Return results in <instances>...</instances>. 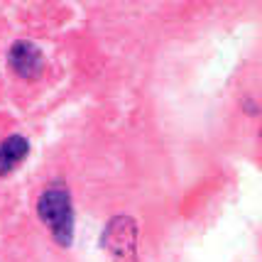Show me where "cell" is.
Returning a JSON list of instances; mask_svg holds the SVG:
<instances>
[{
	"mask_svg": "<svg viewBox=\"0 0 262 262\" xmlns=\"http://www.w3.org/2000/svg\"><path fill=\"white\" fill-rule=\"evenodd\" d=\"M37 216L52 230V238L61 248H69L74 243V206H71V196L64 186H49L39 196Z\"/></svg>",
	"mask_w": 262,
	"mask_h": 262,
	"instance_id": "obj_1",
	"label": "cell"
},
{
	"mask_svg": "<svg viewBox=\"0 0 262 262\" xmlns=\"http://www.w3.org/2000/svg\"><path fill=\"white\" fill-rule=\"evenodd\" d=\"M137 245V223L130 216L113 218L101 238V248L113 262H133Z\"/></svg>",
	"mask_w": 262,
	"mask_h": 262,
	"instance_id": "obj_2",
	"label": "cell"
},
{
	"mask_svg": "<svg viewBox=\"0 0 262 262\" xmlns=\"http://www.w3.org/2000/svg\"><path fill=\"white\" fill-rule=\"evenodd\" d=\"M8 61H10V69L23 76V79H37L42 74V67H45V57L42 52L27 42V39H20L10 47V54H8Z\"/></svg>",
	"mask_w": 262,
	"mask_h": 262,
	"instance_id": "obj_3",
	"label": "cell"
},
{
	"mask_svg": "<svg viewBox=\"0 0 262 262\" xmlns=\"http://www.w3.org/2000/svg\"><path fill=\"white\" fill-rule=\"evenodd\" d=\"M30 155V142L23 135H12L0 145V177H8Z\"/></svg>",
	"mask_w": 262,
	"mask_h": 262,
	"instance_id": "obj_4",
	"label": "cell"
}]
</instances>
